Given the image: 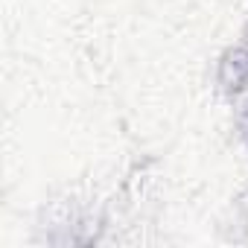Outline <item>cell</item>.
Segmentation results:
<instances>
[{
	"instance_id": "obj_1",
	"label": "cell",
	"mask_w": 248,
	"mask_h": 248,
	"mask_svg": "<svg viewBox=\"0 0 248 248\" xmlns=\"http://www.w3.org/2000/svg\"><path fill=\"white\" fill-rule=\"evenodd\" d=\"M219 88L228 96H239L248 91V44L228 50L219 62Z\"/></svg>"
},
{
	"instance_id": "obj_2",
	"label": "cell",
	"mask_w": 248,
	"mask_h": 248,
	"mask_svg": "<svg viewBox=\"0 0 248 248\" xmlns=\"http://www.w3.org/2000/svg\"><path fill=\"white\" fill-rule=\"evenodd\" d=\"M239 129H242V140L248 143V111L242 114V123H239Z\"/></svg>"
}]
</instances>
